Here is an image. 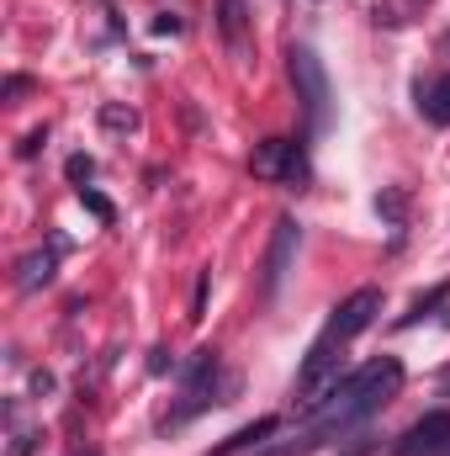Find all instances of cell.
Masks as SVG:
<instances>
[{
	"instance_id": "16",
	"label": "cell",
	"mask_w": 450,
	"mask_h": 456,
	"mask_svg": "<svg viewBox=\"0 0 450 456\" xmlns=\"http://www.w3.org/2000/svg\"><path fill=\"white\" fill-rule=\"evenodd\" d=\"M75 456H96V452H75Z\"/></svg>"
},
{
	"instance_id": "1",
	"label": "cell",
	"mask_w": 450,
	"mask_h": 456,
	"mask_svg": "<svg viewBox=\"0 0 450 456\" xmlns=\"http://www.w3.org/2000/svg\"><path fill=\"white\" fill-rule=\"evenodd\" d=\"M398 393H403V361H398V355H376V361H366L360 371L339 377L334 393H329L318 409H308V425H313L324 441H344V436L360 430L371 414H382Z\"/></svg>"
},
{
	"instance_id": "3",
	"label": "cell",
	"mask_w": 450,
	"mask_h": 456,
	"mask_svg": "<svg viewBox=\"0 0 450 456\" xmlns=\"http://www.w3.org/2000/svg\"><path fill=\"white\" fill-rule=\"evenodd\" d=\"M292 86H297V102H302L308 122L324 127V122H329V102H334V91H329V69H324V59H318L308 43L292 48Z\"/></svg>"
},
{
	"instance_id": "15",
	"label": "cell",
	"mask_w": 450,
	"mask_h": 456,
	"mask_svg": "<svg viewBox=\"0 0 450 456\" xmlns=\"http://www.w3.org/2000/svg\"><path fill=\"white\" fill-rule=\"evenodd\" d=\"M32 393H53V377L48 371H32Z\"/></svg>"
},
{
	"instance_id": "12",
	"label": "cell",
	"mask_w": 450,
	"mask_h": 456,
	"mask_svg": "<svg viewBox=\"0 0 450 456\" xmlns=\"http://www.w3.org/2000/svg\"><path fill=\"white\" fill-rule=\"evenodd\" d=\"M450 297V281L446 287H435V292H430V297H419V303H414V308H408V314H403V319H398V324H403V330H408V324H419V319H430V314H435V308H440V303H446Z\"/></svg>"
},
{
	"instance_id": "8",
	"label": "cell",
	"mask_w": 450,
	"mask_h": 456,
	"mask_svg": "<svg viewBox=\"0 0 450 456\" xmlns=\"http://www.w3.org/2000/svg\"><path fill=\"white\" fill-rule=\"evenodd\" d=\"M218 32H223L228 59L249 64V48H254V32H249V5L244 0H218Z\"/></svg>"
},
{
	"instance_id": "6",
	"label": "cell",
	"mask_w": 450,
	"mask_h": 456,
	"mask_svg": "<svg viewBox=\"0 0 450 456\" xmlns=\"http://www.w3.org/2000/svg\"><path fill=\"white\" fill-rule=\"evenodd\" d=\"M297 244H302V228L297 218H276V233H270V249H265V297L276 303L292 265H297Z\"/></svg>"
},
{
	"instance_id": "14",
	"label": "cell",
	"mask_w": 450,
	"mask_h": 456,
	"mask_svg": "<svg viewBox=\"0 0 450 456\" xmlns=\"http://www.w3.org/2000/svg\"><path fill=\"white\" fill-rule=\"evenodd\" d=\"M91 175H96V165H91L85 154H75V159H69V181H80V186H85Z\"/></svg>"
},
{
	"instance_id": "17",
	"label": "cell",
	"mask_w": 450,
	"mask_h": 456,
	"mask_svg": "<svg viewBox=\"0 0 450 456\" xmlns=\"http://www.w3.org/2000/svg\"><path fill=\"white\" fill-rule=\"evenodd\" d=\"M446 382H450V371H446Z\"/></svg>"
},
{
	"instance_id": "7",
	"label": "cell",
	"mask_w": 450,
	"mask_h": 456,
	"mask_svg": "<svg viewBox=\"0 0 450 456\" xmlns=\"http://www.w3.org/2000/svg\"><path fill=\"white\" fill-rule=\"evenodd\" d=\"M446 452H450V409L424 414V419L408 425V430L398 436V446H392V456H446Z\"/></svg>"
},
{
	"instance_id": "13",
	"label": "cell",
	"mask_w": 450,
	"mask_h": 456,
	"mask_svg": "<svg viewBox=\"0 0 450 456\" xmlns=\"http://www.w3.org/2000/svg\"><path fill=\"white\" fill-rule=\"evenodd\" d=\"M80 202H85V208H91V213H96L101 224H112V202H107V197H96L91 186H80Z\"/></svg>"
},
{
	"instance_id": "5",
	"label": "cell",
	"mask_w": 450,
	"mask_h": 456,
	"mask_svg": "<svg viewBox=\"0 0 450 456\" xmlns=\"http://www.w3.org/2000/svg\"><path fill=\"white\" fill-rule=\"evenodd\" d=\"M249 170H254L260 181H281V186H292V191H302V181H308V159H302V149L286 143V138H265V143L254 149Z\"/></svg>"
},
{
	"instance_id": "9",
	"label": "cell",
	"mask_w": 450,
	"mask_h": 456,
	"mask_svg": "<svg viewBox=\"0 0 450 456\" xmlns=\"http://www.w3.org/2000/svg\"><path fill=\"white\" fill-rule=\"evenodd\" d=\"M59 255H64V239H53L43 255H21V265H16V287H21V292H37V287H48V281H53V265H59Z\"/></svg>"
},
{
	"instance_id": "2",
	"label": "cell",
	"mask_w": 450,
	"mask_h": 456,
	"mask_svg": "<svg viewBox=\"0 0 450 456\" xmlns=\"http://www.w3.org/2000/svg\"><path fill=\"white\" fill-rule=\"evenodd\" d=\"M376 314H382V292H376V287H360V292H350L334 314H329V324L318 330V340L308 345V355H302V371H297V398H302V409H318V403L334 393L339 361H344V345L355 340V335H366V330L376 324Z\"/></svg>"
},
{
	"instance_id": "11",
	"label": "cell",
	"mask_w": 450,
	"mask_h": 456,
	"mask_svg": "<svg viewBox=\"0 0 450 456\" xmlns=\"http://www.w3.org/2000/svg\"><path fill=\"white\" fill-rule=\"evenodd\" d=\"M265 436H276V419H254V425H244L238 436H228V441H223V452H218V456H233V452H254V446H260Z\"/></svg>"
},
{
	"instance_id": "4",
	"label": "cell",
	"mask_w": 450,
	"mask_h": 456,
	"mask_svg": "<svg viewBox=\"0 0 450 456\" xmlns=\"http://www.w3.org/2000/svg\"><path fill=\"white\" fill-rule=\"evenodd\" d=\"M218 371H223V361H218V350H197V361L186 366V403L165 419V430H175V425H186L191 414H202V409H213V403H223V398H213L218 393Z\"/></svg>"
},
{
	"instance_id": "10",
	"label": "cell",
	"mask_w": 450,
	"mask_h": 456,
	"mask_svg": "<svg viewBox=\"0 0 450 456\" xmlns=\"http://www.w3.org/2000/svg\"><path fill=\"white\" fill-rule=\"evenodd\" d=\"M419 112H424V122H435V127H450V75L419 86Z\"/></svg>"
}]
</instances>
